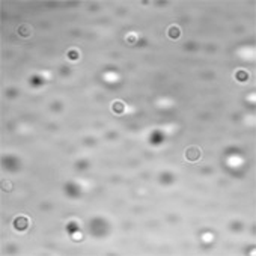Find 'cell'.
<instances>
[{
    "instance_id": "obj_1",
    "label": "cell",
    "mask_w": 256,
    "mask_h": 256,
    "mask_svg": "<svg viewBox=\"0 0 256 256\" xmlns=\"http://www.w3.org/2000/svg\"><path fill=\"white\" fill-rule=\"evenodd\" d=\"M202 155V149L199 146H188L185 149V160L188 161H197Z\"/></svg>"
},
{
    "instance_id": "obj_2",
    "label": "cell",
    "mask_w": 256,
    "mask_h": 256,
    "mask_svg": "<svg viewBox=\"0 0 256 256\" xmlns=\"http://www.w3.org/2000/svg\"><path fill=\"white\" fill-rule=\"evenodd\" d=\"M29 225V221L26 217H20V219L15 220V228L20 229V230H23V229H26Z\"/></svg>"
},
{
    "instance_id": "obj_3",
    "label": "cell",
    "mask_w": 256,
    "mask_h": 256,
    "mask_svg": "<svg viewBox=\"0 0 256 256\" xmlns=\"http://www.w3.org/2000/svg\"><path fill=\"white\" fill-rule=\"evenodd\" d=\"M169 36H170V38H178V36H179V29L175 27V26H172V27L169 29Z\"/></svg>"
},
{
    "instance_id": "obj_4",
    "label": "cell",
    "mask_w": 256,
    "mask_h": 256,
    "mask_svg": "<svg viewBox=\"0 0 256 256\" xmlns=\"http://www.w3.org/2000/svg\"><path fill=\"white\" fill-rule=\"evenodd\" d=\"M118 110L119 113L124 110V106H122V102L121 101H116V102H113V111H116Z\"/></svg>"
}]
</instances>
